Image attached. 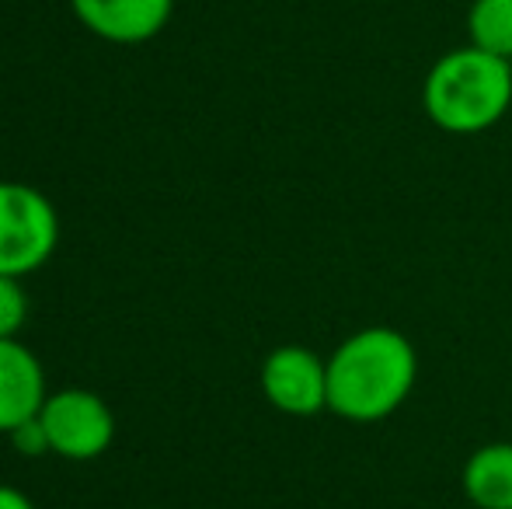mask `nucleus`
Here are the masks:
<instances>
[{
	"label": "nucleus",
	"instance_id": "nucleus-8",
	"mask_svg": "<svg viewBox=\"0 0 512 509\" xmlns=\"http://www.w3.org/2000/svg\"><path fill=\"white\" fill-rule=\"evenodd\" d=\"M464 496L478 509H512V443H485L467 457Z\"/></svg>",
	"mask_w": 512,
	"mask_h": 509
},
{
	"label": "nucleus",
	"instance_id": "nucleus-12",
	"mask_svg": "<svg viewBox=\"0 0 512 509\" xmlns=\"http://www.w3.org/2000/svg\"><path fill=\"white\" fill-rule=\"evenodd\" d=\"M0 509H35L32 499L14 485H0Z\"/></svg>",
	"mask_w": 512,
	"mask_h": 509
},
{
	"label": "nucleus",
	"instance_id": "nucleus-3",
	"mask_svg": "<svg viewBox=\"0 0 512 509\" xmlns=\"http://www.w3.org/2000/svg\"><path fill=\"white\" fill-rule=\"evenodd\" d=\"M60 217L49 196L25 182H0V272L28 276L53 258Z\"/></svg>",
	"mask_w": 512,
	"mask_h": 509
},
{
	"label": "nucleus",
	"instance_id": "nucleus-5",
	"mask_svg": "<svg viewBox=\"0 0 512 509\" xmlns=\"http://www.w3.org/2000/svg\"><path fill=\"white\" fill-rule=\"evenodd\" d=\"M262 394L283 415H317L328 408V360L307 346H279L262 363Z\"/></svg>",
	"mask_w": 512,
	"mask_h": 509
},
{
	"label": "nucleus",
	"instance_id": "nucleus-2",
	"mask_svg": "<svg viewBox=\"0 0 512 509\" xmlns=\"http://www.w3.org/2000/svg\"><path fill=\"white\" fill-rule=\"evenodd\" d=\"M422 102L425 116L446 133H485L512 105V63L467 42L432 63Z\"/></svg>",
	"mask_w": 512,
	"mask_h": 509
},
{
	"label": "nucleus",
	"instance_id": "nucleus-1",
	"mask_svg": "<svg viewBox=\"0 0 512 509\" xmlns=\"http://www.w3.org/2000/svg\"><path fill=\"white\" fill-rule=\"evenodd\" d=\"M418 381V353L398 328L373 325L349 335L328 360V408L349 422L398 412Z\"/></svg>",
	"mask_w": 512,
	"mask_h": 509
},
{
	"label": "nucleus",
	"instance_id": "nucleus-4",
	"mask_svg": "<svg viewBox=\"0 0 512 509\" xmlns=\"http://www.w3.org/2000/svg\"><path fill=\"white\" fill-rule=\"evenodd\" d=\"M49 450L67 461H95L115 440V415L102 394L84 387H63L46 394L39 408Z\"/></svg>",
	"mask_w": 512,
	"mask_h": 509
},
{
	"label": "nucleus",
	"instance_id": "nucleus-11",
	"mask_svg": "<svg viewBox=\"0 0 512 509\" xmlns=\"http://www.w3.org/2000/svg\"><path fill=\"white\" fill-rule=\"evenodd\" d=\"M14 440V447L21 450V454H28V457H35V454H46L49 450V440H46V429H42V422H39V415L35 419H28L25 426H18L14 433H7Z\"/></svg>",
	"mask_w": 512,
	"mask_h": 509
},
{
	"label": "nucleus",
	"instance_id": "nucleus-6",
	"mask_svg": "<svg viewBox=\"0 0 512 509\" xmlns=\"http://www.w3.org/2000/svg\"><path fill=\"white\" fill-rule=\"evenodd\" d=\"M77 21L115 46H140L168 28L175 0H70Z\"/></svg>",
	"mask_w": 512,
	"mask_h": 509
},
{
	"label": "nucleus",
	"instance_id": "nucleus-10",
	"mask_svg": "<svg viewBox=\"0 0 512 509\" xmlns=\"http://www.w3.org/2000/svg\"><path fill=\"white\" fill-rule=\"evenodd\" d=\"M28 318V293L18 276L0 272V339H14Z\"/></svg>",
	"mask_w": 512,
	"mask_h": 509
},
{
	"label": "nucleus",
	"instance_id": "nucleus-9",
	"mask_svg": "<svg viewBox=\"0 0 512 509\" xmlns=\"http://www.w3.org/2000/svg\"><path fill=\"white\" fill-rule=\"evenodd\" d=\"M471 46L512 63V0H474L467 11Z\"/></svg>",
	"mask_w": 512,
	"mask_h": 509
},
{
	"label": "nucleus",
	"instance_id": "nucleus-7",
	"mask_svg": "<svg viewBox=\"0 0 512 509\" xmlns=\"http://www.w3.org/2000/svg\"><path fill=\"white\" fill-rule=\"evenodd\" d=\"M46 394V374L32 349L18 339H0V433L35 419Z\"/></svg>",
	"mask_w": 512,
	"mask_h": 509
}]
</instances>
